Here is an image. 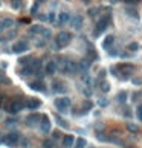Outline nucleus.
<instances>
[{
  "mask_svg": "<svg viewBox=\"0 0 142 148\" xmlns=\"http://www.w3.org/2000/svg\"><path fill=\"white\" fill-rule=\"evenodd\" d=\"M138 118L142 121V104H141V105H138Z\"/></svg>",
  "mask_w": 142,
  "mask_h": 148,
  "instance_id": "nucleus-30",
  "label": "nucleus"
},
{
  "mask_svg": "<svg viewBox=\"0 0 142 148\" xmlns=\"http://www.w3.org/2000/svg\"><path fill=\"white\" fill-rule=\"evenodd\" d=\"M73 144H75V137L72 134H67V136L63 137V145L66 147V148H70Z\"/></svg>",
  "mask_w": 142,
  "mask_h": 148,
  "instance_id": "nucleus-9",
  "label": "nucleus"
},
{
  "mask_svg": "<svg viewBox=\"0 0 142 148\" xmlns=\"http://www.w3.org/2000/svg\"><path fill=\"white\" fill-rule=\"evenodd\" d=\"M76 66H78V69H81V70H86V69L90 67V60H81Z\"/></svg>",
  "mask_w": 142,
  "mask_h": 148,
  "instance_id": "nucleus-18",
  "label": "nucleus"
},
{
  "mask_svg": "<svg viewBox=\"0 0 142 148\" xmlns=\"http://www.w3.org/2000/svg\"><path fill=\"white\" fill-rule=\"evenodd\" d=\"M21 144H23V147H28V145H29V142H28V140H23Z\"/></svg>",
  "mask_w": 142,
  "mask_h": 148,
  "instance_id": "nucleus-38",
  "label": "nucleus"
},
{
  "mask_svg": "<svg viewBox=\"0 0 142 148\" xmlns=\"http://www.w3.org/2000/svg\"><path fill=\"white\" fill-rule=\"evenodd\" d=\"M55 70H57V63L55 61H49L46 64V73L47 75H54Z\"/></svg>",
  "mask_w": 142,
  "mask_h": 148,
  "instance_id": "nucleus-13",
  "label": "nucleus"
},
{
  "mask_svg": "<svg viewBox=\"0 0 142 148\" xmlns=\"http://www.w3.org/2000/svg\"><path fill=\"white\" fill-rule=\"evenodd\" d=\"M43 147H45V148H54V140H51V139L45 140V142H43Z\"/></svg>",
  "mask_w": 142,
  "mask_h": 148,
  "instance_id": "nucleus-22",
  "label": "nucleus"
},
{
  "mask_svg": "<svg viewBox=\"0 0 142 148\" xmlns=\"http://www.w3.org/2000/svg\"><path fill=\"white\" fill-rule=\"evenodd\" d=\"M20 72H21V75H23V76H29V75H32V73H34V69H32L31 64H29L28 67H23Z\"/></svg>",
  "mask_w": 142,
  "mask_h": 148,
  "instance_id": "nucleus-19",
  "label": "nucleus"
},
{
  "mask_svg": "<svg viewBox=\"0 0 142 148\" xmlns=\"http://www.w3.org/2000/svg\"><path fill=\"white\" fill-rule=\"evenodd\" d=\"M96 11H98V9H95V8H92L90 11H89V14H90V15H95V14H96Z\"/></svg>",
  "mask_w": 142,
  "mask_h": 148,
  "instance_id": "nucleus-36",
  "label": "nucleus"
},
{
  "mask_svg": "<svg viewBox=\"0 0 142 148\" xmlns=\"http://www.w3.org/2000/svg\"><path fill=\"white\" fill-rule=\"evenodd\" d=\"M99 105H107V101L104 99V101H99Z\"/></svg>",
  "mask_w": 142,
  "mask_h": 148,
  "instance_id": "nucleus-39",
  "label": "nucleus"
},
{
  "mask_svg": "<svg viewBox=\"0 0 142 148\" xmlns=\"http://www.w3.org/2000/svg\"><path fill=\"white\" fill-rule=\"evenodd\" d=\"M19 139H20V134L17 133V131H14V133H9V134L3 137V142L6 145H9V147H14V145L19 144Z\"/></svg>",
  "mask_w": 142,
  "mask_h": 148,
  "instance_id": "nucleus-3",
  "label": "nucleus"
},
{
  "mask_svg": "<svg viewBox=\"0 0 142 148\" xmlns=\"http://www.w3.org/2000/svg\"><path fill=\"white\" fill-rule=\"evenodd\" d=\"M113 43H115V37L113 35H107L106 40L102 41V47H104V49H108V47H110Z\"/></svg>",
  "mask_w": 142,
  "mask_h": 148,
  "instance_id": "nucleus-14",
  "label": "nucleus"
},
{
  "mask_svg": "<svg viewBox=\"0 0 142 148\" xmlns=\"http://www.w3.org/2000/svg\"><path fill=\"white\" fill-rule=\"evenodd\" d=\"M138 49H139V44H138V43H130V44H128V50L134 52V50H138Z\"/></svg>",
  "mask_w": 142,
  "mask_h": 148,
  "instance_id": "nucleus-24",
  "label": "nucleus"
},
{
  "mask_svg": "<svg viewBox=\"0 0 142 148\" xmlns=\"http://www.w3.org/2000/svg\"><path fill=\"white\" fill-rule=\"evenodd\" d=\"M40 130H41V133H45V134H47L49 131H51V122H49V118H47V116H41Z\"/></svg>",
  "mask_w": 142,
  "mask_h": 148,
  "instance_id": "nucleus-7",
  "label": "nucleus"
},
{
  "mask_svg": "<svg viewBox=\"0 0 142 148\" xmlns=\"http://www.w3.org/2000/svg\"><path fill=\"white\" fill-rule=\"evenodd\" d=\"M40 105H41V102L38 101V99H34V98H32V99H28V101L25 102V107H28L29 110H35V108L40 107Z\"/></svg>",
  "mask_w": 142,
  "mask_h": 148,
  "instance_id": "nucleus-8",
  "label": "nucleus"
},
{
  "mask_svg": "<svg viewBox=\"0 0 142 148\" xmlns=\"http://www.w3.org/2000/svg\"><path fill=\"white\" fill-rule=\"evenodd\" d=\"M84 147H86V140L83 139V137H78V139H76L75 148H84Z\"/></svg>",
  "mask_w": 142,
  "mask_h": 148,
  "instance_id": "nucleus-21",
  "label": "nucleus"
},
{
  "mask_svg": "<svg viewBox=\"0 0 142 148\" xmlns=\"http://www.w3.org/2000/svg\"><path fill=\"white\" fill-rule=\"evenodd\" d=\"M133 84H136V86H141V84H142V80H133Z\"/></svg>",
  "mask_w": 142,
  "mask_h": 148,
  "instance_id": "nucleus-34",
  "label": "nucleus"
},
{
  "mask_svg": "<svg viewBox=\"0 0 142 148\" xmlns=\"http://www.w3.org/2000/svg\"><path fill=\"white\" fill-rule=\"evenodd\" d=\"M23 107H25V102L21 101V99H14L12 102H9V104L6 105V110H8V113L15 115V113H19Z\"/></svg>",
  "mask_w": 142,
  "mask_h": 148,
  "instance_id": "nucleus-2",
  "label": "nucleus"
},
{
  "mask_svg": "<svg viewBox=\"0 0 142 148\" xmlns=\"http://www.w3.org/2000/svg\"><path fill=\"white\" fill-rule=\"evenodd\" d=\"M89 55H90V58H93V60L96 58V54H95V50H93V49H90V50H89Z\"/></svg>",
  "mask_w": 142,
  "mask_h": 148,
  "instance_id": "nucleus-33",
  "label": "nucleus"
},
{
  "mask_svg": "<svg viewBox=\"0 0 142 148\" xmlns=\"http://www.w3.org/2000/svg\"><path fill=\"white\" fill-rule=\"evenodd\" d=\"M127 130L133 131V133H138V131H139V128L136 125H133V124H127Z\"/></svg>",
  "mask_w": 142,
  "mask_h": 148,
  "instance_id": "nucleus-23",
  "label": "nucleus"
},
{
  "mask_svg": "<svg viewBox=\"0 0 142 148\" xmlns=\"http://www.w3.org/2000/svg\"><path fill=\"white\" fill-rule=\"evenodd\" d=\"M43 37H45V38H49V37H51V31H47V29H43Z\"/></svg>",
  "mask_w": 142,
  "mask_h": 148,
  "instance_id": "nucleus-29",
  "label": "nucleus"
},
{
  "mask_svg": "<svg viewBox=\"0 0 142 148\" xmlns=\"http://www.w3.org/2000/svg\"><path fill=\"white\" fill-rule=\"evenodd\" d=\"M124 2H125V3H128V5H133V3L138 2V0H124Z\"/></svg>",
  "mask_w": 142,
  "mask_h": 148,
  "instance_id": "nucleus-35",
  "label": "nucleus"
},
{
  "mask_svg": "<svg viewBox=\"0 0 142 148\" xmlns=\"http://www.w3.org/2000/svg\"><path fill=\"white\" fill-rule=\"evenodd\" d=\"M54 137H55V139H58V137H60V131H54Z\"/></svg>",
  "mask_w": 142,
  "mask_h": 148,
  "instance_id": "nucleus-37",
  "label": "nucleus"
},
{
  "mask_svg": "<svg viewBox=\"0 0 142 148\" xmlns=\"http://www.w3.org/2000/svg\"><path fill=\"white\" fill-rule=\"evenodd\" d=\"M72 26L80 29L81 26H83V17H81V15H75V17L72 18Z\"/></svg>",
  "mask_w": 142,
  "mask_h": 148,
  "instance_id": "nucleus-15",
  "label": "nucleus"
},
{
  "mask_svg": "<svg viewBox=\"0 0 142 148\" xmlns=\"http://www.w3.org/2000/svg\"><path fill=\"white\" fill-rule=\"evenodd\" d=\"M28 50V44L25 41H17L14 46H12V52L14 54H23V52Z\"/></svg>",
  "mask_w": 142,
  "mask_h": 148,
  "instance_id": "nucleus-6",
  "label": "nucleus"
},
{
  "mask_svg": "<svg viewBox=\"0 0 142 148\" xmlns=\"http://www.w3.org/2000/svg\"><path fill=\"white\" fill-rule=\"evenodd\" d=\"M64 84L61 83V81H54L52 83V90L54 92H57V93H61V92H64Z\"/></svg>",
  "mask_w": 142,
  "mask_h": 148,
  "instance_id": "nucleus-11",
  "label": "nucleus"
},
{
  "mask_svg": "<svg viewBox=\"0 0 142 148\" xmlns=\"http://www.w3.org/2000/svg\"><path fill=\"white\" fill-rule=\"evenodd\" d=\"M31 89L35 92H45V84H43V81H34L31 83Z\"/></svg>",
  "mask_w": 142,
  "mask_h": 148,
  "instance_id": "nucleus-10",
  "label": "nucleus"
},
{
  "mask_svg": "<svg viewBox=\"0 0 142 148\" xmlns=\"http://www.w3.org/2000/svg\"><path fill=\"white\" fill-rule=\"evenodd\" d=\"M57 121H58V124L61 125V127H67V122H64V121H63L61 118H57Z\"/></svg>",
  "mask_w": 142,
  "mask_h": 148,
  "instance_id": "nucleus-31",
  "label": "nucleus"
},
{
  "mask_svg": "<svg viewBox=\"0 0 142 148\" xmlns=\"http://www.w3.org/2000/svg\"><path fill=\"white\" fill-rule=\"evenodd\" d=\"M70 40H72V34L70 32H60L58 35H57V38H55V41H57V47H64V46H67L69 43H70Z\"/></svg>",
  "mask_w": 142,
  "mask_h": 148,
  "instance_id": "nucleus-1",
  "label": "nucleus"
},
{
  "mask_svg": "<svg viewBox=\"0 0 142 148\" xmlns=\"http://www.w3.org/2000/svg\"><path fill=\"white\" fill-rule=\"evenodd\" d=\"M12 25H14V22H12L11 18L0 20V32H2V31H5V29H8V28H11Z\"/></svg>",
  "mask_w": 142,
  "mask_h": 148,
  "instance_id": "nucleus-12",
  "label": "nucleus"
},
{
  "mask_svg": "<svg viewBox=\"0 0 142 148\" xmlns=\"http://www.w3.org/2000/svg\"><path fill=\"white\" fill-rule=\"evenodd\" d=\"M31 60H32L31 57H28V58H20L19 63H21V64H28V61H31Z\"/></svg>",
  "mask_w": 142,
  "mask_h": 148,
  "instance_id": "nucleus-28",
  "label": "nucleus"
},
{
  "mask_svg": "<svg viewBox=\"0 0 142 148\" xmlns=\"http://www.w3.org/2000/svg\"><path fill=\"white\" fill-rule=\"evenodd\" d=\"M108 23H110V17L108 15H106V17H102L99 22H98V26H96V31H95V35H99L101 32H104V31L107 29Z\"/></svg>",
  "mask_w": 142,
  "mask_h": 148,
  "instance_id": "nucleus-4",
  "label": "nucleus"
},
{
  "mask_svg": "<svg viewBox=\"0 0 142 148\" xmlns=\"http://www.w3.org/2000/svg\"><path fill=\"white\" fill-rule=\"evenodd\" d=\"M101 89H102V92H108V84H107V83H102Z\"/></svg>",
  "mask_w": 142,
  "mask_h": 148,
  "instance_id": "nucleus-32",
  "label": "nucleus"
},
{
  "mask_svg": "<svg viewBox=\"0 0 142 148\" xmlns=\"http://www.w3.org/2000/svg\"><path fill=\"white\" fill-rule=\"evenodd\" d=\"M69 20H70L69 12H61V14H60V18H58V23L60 25H64V23H67Z\"/></svg>",
  "mask_w": 142,
  "mask_h": 148,
  "instance_id": "nucleus-17",
  "label": "nucleus"
},
{
  "mask_svg": "<svg viewBox=\"0 0 142 148\" xmlns=\"http://www.w3.org/2000/svg\"><path fill=\"white\" fill-rule=\"evenodd\" d=\"M37 121H40V115H31V116L26 118V124H28V125H34Z\"/></svg>",
  "mask_w": 142,
  "mask_h": 148,
  "instance_id": "nucleus-16",
  "label": "nucleus"
},
{
  "mask_svg": "<svg viewBox=\"0 0 142 148\" xmlns=\"http://www.w3.org/2000/svg\"><path fill=\"white\" fill-rule=\"evenodd\" d=\"M55 107L60 110V112H66V110L70 107V99L69 98H58V99H55Z\"/></svg>",
  "mask_w": 142,
  "mask_h": 148,
  "instance_id": "nucleus-5",
  "label": "nucleus"
},
{
  "mask_svg": "<svg viewBox=\"0 0 142 148\" xmlns=\"http://www.w3.org/2000/svg\"><path fill=\"white\" fill-rule=\"evenodd\" d=\"M43 32V28L41 26H32L29 29V34H41Z\"/></svg>",
  "mask_w": 142,
  "mask_h": 148,
  "instance_id": "nucleus-20",
  "label": "nucleus"
},
{
  "mask_svg": "<svg viewBox=\"0 0 142 148\" xmlns=\"http://www.w3.org/2000/svg\"><path fill=\"white\" fill-rule=\"evenodd\" d=\"M125 99H127V93H125V92H121V93L118 95V101H121V102H124Z\"/></svg>",
  "mask_w": 142,
  "mask_h": 148,
  "instance_id": "nucleus-25",
  "label": "nucleus"
},
{
  "mask_svg": "<svg viewBox=\"0 0 142 148\" xmlns=\"http://www.w3.org/2000/svg\"><path fill=\"white\" fill-rule=\"evenodd\" d=\"M0 105H2V96H0Z\"/></svg>",
  "mask_w": 142,
  "mask_h": 148,
  "instance_id": "nucleus-40",
  "label": "nucleus"
},
{
  "mask_svg": "<svg viewBox=\"0 0 142 148\" xmlns=\"http://www.w3.org/2000/svg\"><path fill=\"white\" fill-rule=\"evenodd\" d=\"M12 6H14L15 9H19V8L21 6V0H12Z\"/></svg>",
  "mask_w": 142,
  "mask_h": 148,
  "instance_id": "nucleus-27",
  "label": "nucleus"
},
{
  "mask_svg": "<svg viewBox=\"0 0 142 148\" xmlns=\"http://www.w3.org/2000/svg\"><path fill=\"white\" fill-rule=\"evenodd\" d=\"M46 20H49V22H55V12H49V15L46 17Z\"/></svg>",
  "mask_w": 142,
  "mask_h": 148,
  "instance_id": "nucleus-26",
  "label": "nucleus"
},
{
  "mask_svg": "<svg viewBox=\"0 0 142 148\" xmlns=\"http://www.w3.org/2000/svg\"><path fill=\"white\" fill-rule=\"evenodd\" d=\"M113 2H116V0H113Z\"/></svg>",
  "mask_w": 142,
  "mask_h": 148,
  "instance_id": "nucleus-41",
  "label": "nucleus"
}]
</instances>
